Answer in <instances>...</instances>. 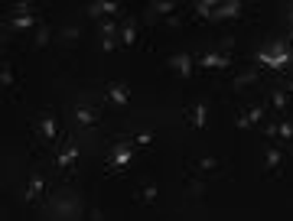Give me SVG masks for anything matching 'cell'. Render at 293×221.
<instances>
[{
  "label": "cell",
  "mask_w": 293,
  "mask_h": 221,
  "mask_svg": "<svg viewBox=\"0 0 293 221\" xmlns=\"http://www.w3.org/2000/svg\"><path fill=\"white\" fill-rule=\"evenodd\" d=\"M130 160H134V146H130V143H121V146L108 156V173H121Z\"/></svg>",
  "instance_id": "obj_1"
},
{
  "label": "cell",
  "mask_w": 293,
  "mask_h": 221,
  "mask_svg": "<svg viewBox=\"0 0 293 221\" xmlns=\"http://www.w3.org/2000/svg\"><path fill=\"white\" fill-rule=\"evenodd\" d=\"M166 65H170V68H173V72L179 75V78H189V75H192V65H195V62H192V56H189V52H176V56H170V62H166Z\"/></svg>",
  "instance_id": "obj_2"
},
{
  "label": "cell",
  "mask_w": 293,
  "mask_h": 221,
  "mask_svg": "<svg viewBox=\"0 0 293 221\" xmlns=\"http://www.w3.org/2000/svg\"><path fill=\"white\" fill-rule=\"evenodd\" d=\"M202 68H228L232 65V56H225V52H206V56L199 59Z\"/></svg>",
  "instance_id": "obj_3"
},
{
  "label": "cell",
  "mask_w": 293,
  "mask_h": 221,
  "mask_svg": "<svg viewBox=\"0 0 293 221\" xmlns=\"http://www.w3.org/2000/svg\"><path fill=\"white\" fill-rule=\"evenodd\" d=\"M108 98L118 104V108H127V101H130V91H127V85H121V82H111L108 85Z\"/></svg>",
  "instance_id": "obj_4"
},
{
  "label": "cell",
  "mask_w": 293,
  "mask_h": 221,
  "mask_svg": "<svg viewBox=\"0 0 293 221\" xmlns=\"http://www.w3.org/2000/svg\"><path fill=\"white\" fill-rule=\"evenodd\" d=\"M235 16H241V0H228V4H218L215 20H235Z\"/></svg>",
  "instance_id": "obj_5"
},
{
  "label": "cell",
  "mask_w": 293,
  "mask_h": 221,
  "mask_svg": "<svg viewBox=\"0 0 293 221\" xmlns=\"http://www.w3.org/2000/svg\"><path fill=\"white\" fill-rule=\"evenodd\" d=\"M283 163V150L280 146H267V153H264V169L267 173H277Z\"/></svg>",
  "instance_id": "obj_6"
},
{
  "label": "cell",
  "mask_w": 293,
  "mask_h": 221,
  "mask_svg": "<svg viewBox=\"0 0 293 221\" xmlns=\"http://www.w3.org/2000/svg\"><path fill=\"white\" fill-rule=\"evenodd\" d=\"M42 189H46V182H42V176L36 173L30 179V185H26V202H39L42 199Z\"/></svg>",
  "instance_id": "obj_7"
},
{
  "label": "cell",
  "mask_w": 293,
  "mask_h": 221,
  "mask_svg": "<svg viewBox=\"0 0 293 221\" xmlns=\"http://www.w3.org/2000/svg\"><path fill=\"white\" fill-rule=\"evenodd\" d=\"M39 130H42V137H46V140H56V137H59V124H56V117H52V114H42Z\"/></svg>",
  "instance_id": "obj_8"
},
{
  "label": "cell",
  "mask_w": 293,
  "mask_h": 221,
  "mask_svg": "<svg viewBox=\"0 0 293 221\" xmlns=\"http://www.w3.org/2000/svg\"><path fill=\"white\" fill-rule=\"evenodd\" d=\"M118 39L124 42V46H137V23L127 20V23L121 26V36H118Z\"/></svg>",
  "instance_id": "obj_9"
},
{
  "label": "cell",
  "mask_w": 293,
  "mask_h": 221,
  "mask_svg": "<svg viewBox=\"0 0 293 221\" xmlns=\"http://www.w3.org/2000/svg\"><path fill=\"white\" fill-rule=\"evenodd\" d=\"M189 120H192V127H195V130H202V127H206V120H209V108H206L202 101H199V104H192V117H189Z\"/></svg>",
  "instance_id": "obj_10"
},
{
  "label": "cell",
  "mask_w": 293,
  "mask_h": 221,
  "mask_svg": "<svg viewBox=\"0 0 293 221\" xmlns=\"http://www.w3.org/2000/svg\"><path fill=\"white\" fill-rule=\"evenodd\" d=\"M36 10L33 13H23V16H10V26H16V30H30V26H36Z\"/></svg>",
  "instance_id": "obj_11"
},
{
  "label": "cell",
  "mask_w": 293,
  "mask_h": 221,
  "mask_svg": "<svg viewBox=\"0 0 293 221\" xmlns=\"http://www.w3.org/2000/svg\"><path fill=\"white\" fill-rule=\"evenodd\" d=\"M75 160H78V150H75V146H65V150H62V153H59L56 166H59V169H69V166H72Z\"/></svg>",
  "instance_id": "obj_12"
},
{
  "label": "cell",
  "mask_w": 293,
  "mask_h": 221,
  "mask_svg": "<svg viewBox=\"0 0 293 221\" xmlns=\"http://www.w3.org/2000/svg\"><path fill=\"white\" fill-rule=\"evenodd\" d=\"M192 10L199 13V16H212V20H215L218 4H215V0H199V4H192Z\"/></svg>",
  "instance_id": "obj_13"
},
{
  "label": "cell",
  "mask_w": 293,
  "mask_h": 221,
  "mask_svg": "<svg viewBox=\"0 0 293 221\" xmlns=\"http://www.w3.org/2000/svg\"><path fill=\"white\" fill-rule=\"evenodd\" d=\"M244 114H247V120H251V127H254V124H264V120H267V104H254V108L244 111Z\"/></svg>",
  "instance_id": "obj_14"
},
{
  "label": "cell",
  "mask_w": 293,
  "mask_h": 221,
  "mask_svg": "<svg viewBox=\"0 0 293 221\" xmlns=\"http://www.w3.org/2000/svg\"><path fill=\"white\" fill-rule=\"evenodd\" d=\"M257 82H261V75H257V72H241V75L235 78V88L241 91V88H251V85H257Z\"/></svg>",
  "instance_id": "obj_15"
},
{
  "label": "cell",
  "mask_w": 293,
  "mask_h": 221,
  "mask_svg": "<svg viewBox=\"0 0 293 221\" xmlns=\"http://www.w3.org/2000/svg\"><path fill=\"white\" fill-rule=\"evenodd\" d=\"M287 101H290V94H287V91H280V88H274V91H271V104H274V111H283V108H287Z\"/></svg>",
  "instance_id": "obj_16"
},
{
  "label": "cell",
  "mask_w": 293,
  "mask_h": 221,
  "mask_svg": "<svg viewBox=\"0 0 293 221\" xmlns=\"http://www.w3.org/2000/svg\"><path fill=\"white\" fill-rule=\"evenodd\" d=\"M156 195H160V192H156V185H153V182H147L144 189H140V195H137V199L144 202V205H153V202H156Z\"/></svg>",
  "instance_id": "obj_17"
},
{
  "label": "cell",
  "mask_w": 293,
  "mask_h": 221,
  "mask_svg": "<svg viewBox=\"0 0 293 221\" xmlns=\"http://www.w3.org/2000/svg\"><path fill=\"white\" fill-rule=\"evenodd\" d=\"M277 137L283 140V143H293V120H280V127H277Z\"/></svg>",
  "instance_id": "obj_18"
},
{
  "label": "cell",
  "mask_w": 293,
  "mask_h": 221,
  "mask_svg": "<svg viewBox=\"0 0 293 221\" xmlns=\"http://www.w3.org/2000/svg\"><path fill=\"white\" fill-rule=\"evenodd\" d=\"M75 117H78V124H95V120H98V114H95L92 108H78V111H75Z\"/></svg>",
  "instance_id": "obj_19"
},
{
  "label": "cell",
  "mask_w": 293,
  "mask_h": 221,
  "mask_svg": "<svg viewBox=\"0 0 293 221\" xmlns=\"http://www.w3.org/2000/svg\"><path fill=\"white\" fill-rule=\"evenodd\" d=\"M88 13H92V16H104V13H108V0H95V4H88Z\"/></svg>",
  "instance_id": "obj_20"
},
{
  "label": "cell",
  "mask_w": 293,
  "mask_h": 221,
  "mask_svg": "<svg viewBox=\"0 0 293 221\" xmlns=\"http://www.w3.org/2000/svg\"><path fill=\"white\" fill-rule=\"evenodd\" d=\"M195 166H199L202 173H212V169H218V160H215V156H206V160H199Z\"/></svg>",
  "instance_id": "obj_21"
},
{
  "label": "cell",
  "mask_w": 293,
  "mask_h": 221,
  "mask_svg": "<svg viewBox=\"0 0 293 221\" xmlns=\"http://www.w3.org/2000/svg\"><path fill=\"white\" fill-rule=\"evenodd\" d=\"M0 85H4V88H13V68H10V65H4V72H0Z\"/></svg>",
  "instance_id": "obj_22"
},
{
  "label": "cell",
  "mask_w": 293,
  "mask_h": 221,
  "mask_svg": "<svg viewBox=\"0 0 293 221\" xmlns=\"http://www.w3.org/2000/svg\"><path fill=\"white\" fill-rule=\"evenodd\" d=\"M153 10H160V13H173V10H176V4H173V0H166V4H163V0H156Z\"/></svg>",
  "instance_id": "obj_23"
},
{
  "label": "cell",
  "mask_w": 293,
  "mask_h": 221,
  "mask_svg": "<svg viewBox=\"0 0 293 221\" xmlns=\"http://www.w3.org/2000/svg\"><path fill=\"white\" fill-rule=\"evenodd\" d=\"M134 143H137V146H147V143H153V134H150V130H144V134H137V137H134Z\"/></svg>",
  "instance_id": "obj_24"
},
{
  "label": "cell",
  "mask_w": 293,
  "mask_h": 221,
  "mask_svg": "<svg viewBox=\"0 0 293 221\" xmlns=\"http://www.w3.org/2000/svg\"><path fill=\"white\" fill-rule=\"evenodd\" d=\"M36 46H49V30H46V26H39V33H36Z\"/></svg>",
  "instance_id": "obj_25"
},
{
  "label": "cell",
  "mask_w": 293,
  "mask_h": 221,
  "mask_svg": "<svg viewBox=\"0 0 293 221\" xmlns=\"http://www.w3.org/2000/svg\"><path fill=\"white\" fill-rule=\"evenodd\" d=\"M235 124H238V130H247V127H251V120H247V114H238V117H235Z\"/></svg>",
  "instance_id": "obj_26"
},
{
  "label": "cell",
  "mask_w": 293,
  "mask_h": 221,
  "mask_svg": "<svg viewBox=\"0 0 293 221\" xmlns=\"http://www.w3.org/2000/svg\"><path fill=\"white\" fill-rule=\"evenodd\" d=\"M277 127H280V124H264V134H267V140L277 137Z\"/></svg>",
  "instance_id": "obj_27"
},
{
  "label": "cell",
  "mask_w": 293,
  "mask_h": 221,
  "mask_svg": "<svg viewBox=\"0 0 293 221\" xmlns=\"http://www.w3.org/2000/svg\"><path fill=\"white\" fill-rule=\"evenodd\" d=\"M114 46H118V39H104V42H101V49H104V52H111Z\"/></svg>",
  "instance_id": "obj_28"
},
{
  "label": "cell",
  "mask_w": 293,
  "mask_h": 221,
  "mask_svg": "<svg viewBox=\"0 0 293 221\" xmlns=\"http://www.w3.org/2000/svg\"><path fill=\"white\" fill-rule=\"evenodd\" d=\"M287 91H293V82H290V88H287Z\"/></svg>",
  "instance_id": "obj_29"
},
{
  "label": "cell",
  "mask_w": 293,
  "mask_h": 221,
  "mask_svg": "<svg viewBox=\"0 0 293 221\" xmlns=\"http://www.w3.org/2000/svg\"><path fill=\"white\" fill-rule=\"evenodd\" d=\"M290 20H293V7H290Z\"/></svg>",
  "instance_id": "obj_30"
},
{
  "label": "cell",
  "mask_w": 293,
  "mask_h": 221,
  "mask_svg": "<svg viewBox=\"0 0 293 221\" xmlns=\"http://www.w3.org/2000/svg\"><path fill=\"white\" fill-rule=\"evenodd\" d=\"M290 39H293V33H290Z\"/></svg>",
  "instance_id": "obj_31"
}]
</instances>
